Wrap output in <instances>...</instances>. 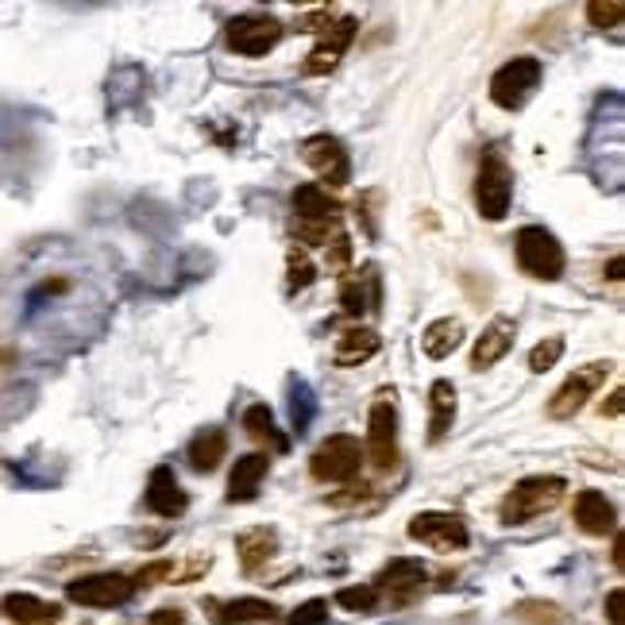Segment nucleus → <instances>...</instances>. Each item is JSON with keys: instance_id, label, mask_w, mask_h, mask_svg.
<instances>
[{"instance_id": "ea45409f", "label": "nucleus", "mask_w": 625, "mask_h": 625, "mask_svg": "<svg viewBox=\"0 0 625 625\" xmlns=\"http://www.w3.org/2000/svg\"><path fill=\"white\" fill-rule=\"evenodd\" d=\"M614 568L617 571L625 568V533H617V537H614Z\"/></svg>"}, {"instance_id": "6ab92c4d", "label": "nucleus", "mask_w": 625, "mask_h": 625, "mask_svg": "<svg viewBox=\"0 0 625 625\" xmlns=\"http://www.w3.org/2000/svg\"><path fill=\"white\" fill-rule=\"evenodd\" d=\"M278 553V533L275 525H252V529L236 533V556L244 563L247 576H259Z\"/></svg>"}, {"instance_id": "1a4fd4ad", "label": "nucleus", "mask_w": 625, "mask_h": 625, "mask_svg": "<svg viewBox=\"0 0 625 625\" xmlns=\"http://www.w3.org/2000/svg\"><path fill=\"white\" fill-rule=\"evenodd\" d=\"M540 78H545V66L533 55H517L510 63H502L491 78V101L499 109H522L533 93L540 89Z\"/></svg>"}, {"instance_id": "aec40b11", "label": "nucleus", "mask_w": 625, "mask_h": 625, "mask_svg": "<svg viewBox=\"0 0 625 625\" xmlns=\"http://www.w3.org/2000/svg\"><path fill=\"white\" fill-rule=\"evenodd\" d=\"M209 617L216 625H255V622H275L278 606L267 599H224V602H209Z\"/></svg>"}, {"instance_id": "b1692460", "label": "nucleus", "mask_w": 625, "mask_h": 625, "mask_svg": "<svg viewBox=\"0 0 625 625\" xmlns=\"http://www.w3.org/2000/svg\"><path fill=\"white\" fill-rule=\"evenodd\" d=\"M464 336H467V328L459 317H436V321H428V328L421 333V351L440 364V359H448L451 351L464 344Z\"/></svg>"}, {"instance_id": "f3484780", "label": "nucleus", "mask_w": 625, "mask_h": 625, "mask_svg": "<svg viewBox=\"0 0 625 625\" xmlns=\"http://www.w3.org/2000/svg\"><path fill=\"white\" fill-rule=\"evenodd\" d=\"M147 510L159 517H182L190 510V494L178 487L175 471L167 464H159L147 479Z\"/></svg>"}, {"instance_id": "a211bd4d", "label": "nucleus", "mask_w": 625, "mask_h": 625, "mask_svg": "<svg viewBox=\"0 0 625 625\" xmlns=\"http://www.w3.org/2000/svg\"><path fill=\"white\" fill-rule=\"evenodd\" d=\"M270 476V459L263 451H247L232 464V476H228V499L232 502H255Z\"/></svg>"}, {"instance_id": "ddd939ff", "label": "nucleus", "mask_w": 625, "mask_h": 625, "mask_svg": "<svg viewBox=\"0 0 625 625\" xmlns=\"http://www.w3.org/2000/svg\"><path fill=\"white\" fill-rule=\"evenodd\" d=\"M293 213H298V224H309V228H341L344 205L325 190V186H298L290 193Z\"/></svg>"}, {"instance_id": "cd10ccee", "label": "nucleus", "mask_w": 625, "mask_h": 625, "mask_svg": "<svg viewBox=\"0 0 625 625\" xmlns=\"http://www.w3.org/2000/svg\"><path fill=\"white\" fill-rule=\"evenodd\" d=\"M313 417H317V394H313V387H309L305 379H293L290 382V425H293V433H305V428L313 425Z\"/></svg>"}, {"instance_id": "5701e85b", "label": "nucleus", "mask_w": 625, "mask_h": 625, "mask_svg": "<svg viewBox=\"0 0 625 625\" xmlns=\"http://www.w3.org/2000/svg\"><path fill=\"white\" fill-rule=\"evenodd\" d=\"M456 405H459V398H456V387H451L448 379H436L433 382V390H428V440L433 444H440L444 436L451 433V425H456Z\"/></svg>"}, {"instance_id": "20e7f679", "label": "nucleus", "mask_w": 625, "mask_h": 625, "mask_svg": "<svg viewBox=\"0 0 625 625\" xmlns=\"http://www.w3.org/2000/svg\"><path fill=\"white\" fill-rule=\"evenodd\" d=\"M359 467H364V444L348 433H336L313 451L309 459V476L317 479V483H356L359 479Z\"/></svg>"}, {"instance_id": "473e14b6", "label": "nucleus", "mask_w": 625, "mask_h": 625, "mask_svg": "<svg viewBox=\"0 0 625 625\" xmlns=\"http://www.w3.org/2000/svg\"><path fill=\"white\" fill-rule=\"evenodd\" d=\"M328 252H325V259H328V270H336V275H344V270L351 267V236L348 232H336L333 239H328Z\"/></svg>"}, {"instance_id": "e433bc0d", "label": "nucleus", "mask_w": 625, "mask_h": 625, "mask_svg": "<svg viewBox=\"0 0 625 625\" xmlns=\"http://www.w3.org/2000/svg\"><path fill=\"white\" fill-rule=\"evenodd\" d=\"M147 625H186V614L175 606H163V610H150L147 614Z\"/></svg>"}, {"instance_id": "412c9836", "label": "nucleus", "mask_w": 625, "mask_h": 625, "mask_svg": "<svg viewBox=\"0 0 625 625\" xmlns=\"http://www.w3.org/2000/svg\"><path fill=\"white\" fill-rule=\"evenodd\" d=\"M0 614L9 617V622H16V625H51V622H58V617H63V606L40 599V594L16 591V594H4V602H0Z\"/></svg>"}, {"instance_id": "4be33fe9", "label": "nucleus", "mask_w": 625, "mask_h": 625, "mask_svg": "<svg viewBox=\"0 0 625 625\" xmlns=\"http://www.w3.org/2000/svg\"><path fill=\"white\" fill-rule=\"evenodd\" d=\"M379 351H382V336L375 333L371 325H356L336 341L333 359H336V367H359L371 356H379Z\"/></svg>"}, {"instance_id": "f8f14e48", "label": "nucleus", "mask_w": 625, "mask_h": 625, "mask_svg": "<svg viewBox=\"0 0 625 625\" xmlns=\"http://www.w3.org/2000/svg\"><path fill=\"white\" fill-rule=\"evenodd\" d=\"M410 537L417 540V545L440 553V556L464 553V548L471 545L467 525L459 522L456 514H440V510H425V514L410 517Z\"/></svg>"}, {"instance_id": "dca6fc26", "label": "nucleus", "mask_w": 625, "mask_h": 625, "mask_svg": "<svg viewBox=\"0 0 625 625\" xmlns=\"http://www.w3.org/2000/svg\"><path fill=\"white\" fill-rule=\"evenodd\" d=\"M514 341H517V321L494 317L491 325L479 333L476 351H471V371H491L494 364H502V359L514 351Z\"/></svg>"}, {"instance_id": "58836bf2", "label": "nucleus", "mask_w": 625, "mask_h": 625, "mask_svg": "<svg viewBox=\"0 0 625 625\" xmlns=\"http://www.w3.org/2000/svg\"><path fill=\"white\" fill-rule=\"evenodd\" d=\"M522 617H540V622H556V617H560V610H553V606H522Z\"/></svg>"}, {"instance_id": "6e6552de", "label": "nucleus", "mask_w": 625, "mask_h": 625, "mask_svg": "<svg viewBox=\"0 0 625 625\" xmlns=\"http://www.w3.org/2000/svg\"><path fill=\"white\" fill-rule=\"evenodd\" d=\"M135 591H139L135 576H124V571H97V576L74 579V583L66 587V599L89 610H116L124 606V602H132Z\"/></svg>"}, {"instance_id": "c756f323", "label": "nucleus", "mask_w": 625, "mask_h": 625, "mask_svg": "<svg viewBox=\"0 0 625 625\" xmlns=\"http://www.w3.org/2000/svg\"><path fill=\"white\" fill-rule=\"evenodd\" d=\"M313 282H317V267H313V259H309L305 252L286 255V286H290V290H309Z\"/></svg>"}, {"instance_id": "f257e3e1", "label": "nucleus", "mask_w": 625, "mask_h": 625, "mask_svg": "<svg viewBox=\"0 0 625 625\" xmlns=\"http://www.w3.org/2000/svg\"><path fill=\"white\" fill-rule=\"evenodd\" d=\"M568 494V479L563 476H525L514 483V491L502 499V525H525L533 517L556 510Z\"/></svg>"}, {"instance_id": "f704fd0d", "label": "nucleus", "mask_w": 625, "mask_h": 625, "mask_svg": "<svg viewBox=\"0 0 625 625\" xmlns=\"http://www.w3.org/2000/svg\"><path fill=\"white\" fill-rule=\"evenodd\" d=\"M336 16H341V12L328 9V4H321V9H309L305 16H298V32H325Z\"/></svg>"}, {"instance_id": "f03ea898", "label": "nucleus", "mask_w": 625, "mask_h": 625, "mask_svg": "<svg viewBox=\"0 0 625 625\" xmlns=\"http://www.w3.org/2000/svg\"><path fill=\"white\" fill-rule=\"evenodd\" d=\"M514 255L517 267L525 270L537 282H560L563 270H568V255H563V244L540 224H525L514 236Z\"/></svg>"}, {"instance_id": "c85d7f7f", "label": "nucleus", "mask_w": 625, "mask_h": 625, "mask_svg": "<svg viewBox=\"0 0 625 625\" xmlns=\"http://www.w3.org/2000/svg\"><path fill=\"white\" fill-rule=\"evenodd\" d=\"M336 606L348 610V614H371V610L379 606V591L367 587V583L344 587V591H336Z\"/></svg>"}, {"instance_id": "423d86ee", "label": "nucleus", "mask_w": 625, "mask_h": 625, "mask_svg": "<svg viewBox=\"0 0 625 625\" xmlns=\"http://www.w3.org/2000/svg\"><path fill=\"white\" fill-rule=\"evenodd\" d=\"M367 451H371L375 471H394L398 467V394L382 390L367 413Z\"/></svg>"}, {"instance_id": "9b49d317", "label": "nucleus", "mask_w": 625, "mask_h": 625, "mask_svg": "<svg viewBox=\"0 0 625 625\" xmlns=\"http://www.w3.org/2000/svg\"><path fill=\"white\" fill-rule=\"evenodd\" d=\"M301 159H305V167H313V175H317L321 182L333 186V190L351 182V155L336 135L328 132L309 135V139L301 143Z\"/></svg>"}, {"instance_id": "39448f33", "label": "nucleus", "mask_w": 625, "mask_h": 625, "mask_svg": "<svg viewBox=\"0 0 625 625\" xmlns=\"http://www.w3.org/2000/svg\"><path fill=\"white\" fill-rule=\"evenodd\" d=\"M282 20L270 16V12H244V16L228 20L224 27V43H228L232 55L244 58H263L282 43Z\"/></svg>"}, {"instance_id": "9d476101", "label": "nucleus", "mask_w": 625, "mask_h": 625, "mask_svg": "<svg viewBox=\"0 0 625 625\" xmlns=\"http://www.w3.org/2000/svg\"><path fill=\"white\" fill-rule=\"evenodd\" d=\"M356 32H359V16L341 12V16H336L333 24L317 35V47L309 51V58L301 63V70H305L309 78H325V74H333L336 66H341V58L348 55Z\"/></svg>"}, {"instance_id": "bb28decb", "label": "nucleus", "mask_w": 625, "mask_h": 625, "mask_svg": "<svg viewBox=\"0 0 625 625\" xmlns=\"http://www.w3.org/2000/svg\"><path fill=\"white\" fill-rule=\"evenodd\" d=\"M244 428H247V436H255L259 444H270V448L282 451V456L290 451V436H286L282 428L275 425V413H270V405H263V402L247 405Z\"/></svg>"}, {"instance_id": "c9c22d12", "label": "nucleus", "mask_w": 625, "mask_h": 625, "mask_svg": "<svg viewBox=\"0 0 625 625\" xmlns=\"http://www.w3.org/2000/svg\"><path fill=\"white\" fill-rule=\"evenodd\" d=\"M606 622L625 625V591L622 587H614V591L606 594Z\"/></svg>"}, {"instance_id": "a19ab883", "label": "nucleus", "mask_w": 625, "mask_h": 625, "mask_svg": "<svg viewBox=\"0 0 625 625\" xmlns=\"http://www.w3.org/2000/svg\"><path fill=\"white\" fill-rule=\"evenodd\" d=\"M622 270H625L622 255H614V263H610V270H606V275H610V278H614V282H617V278H622Z\"/></svg>"}, {"instance_id": "7ed1b4c3", "label": "nucleus", "mask_w": 625, "mask_h": 625, "mask_svg": "<svg viewBox=\"0 0 625 625\" xmlns=\"http://www.w3.org/2000/svg\"><path fill=\"white\" fill-rule=\"evenodd\" d=\"M510 201H514V167H510L499 147H487L483 159H479L476 205L487 221H506Z\"/></svg>"}, {"instance_id": "2f4dec72", "label": "nucleus", "mask_w": 625, "mask_h": 625, "mask_svg": "<svg viewBox=\"0 0 625 625\" xmlns=\"http://www.w3.org/2000/svg\"><path fill=\"white\" fill-rule=\"evenodd\" d=\"M622 12H625L622 0H591V4H587V20H591L594 27H617L622 24Z\"/></svg>"}, {"instance_id": "4468645a", "label": "nucleus", "mask_w": 625, "mask_h": 625, "mask_svg": "<svg viewBox=\"0 0 625 625\" xmlns=\"http://www.w3.org/2000/svg\"><path fill=\"white\" fill-rule=\"evenodd\" d=\"M425 583H428V563L402 556V560H390L387 568L379 571L375 591L387 594V599H394L398 606H405V602H413V594H417Z\"/></svg>"}, {"instance_id": "a878e982", "label": "nucleus", "mask_w": 625, "mask_h": 625, "mask_svg": "<svg viewBox=\"0 0 625 625\" xmlns=\"http://www.w3.org/2000/svg\"><path fill=\"white\" fill-rule=\"evenodd\" d=\"M379 278L367 275V278H344L341 282V309H344V317H356L364 321L367 317V309H379Z\"/></svg>"}, {"instance_id": "7c9ffc66", "label": "nucleus", "mask_w": 625, "mask_h": 625, "mask_svg": "<svg viewBox=\"0 0 625 625\" xmlns=\"http://www.w3.org/2000/svg\"><path fill=\"white\" fill-rule=\"evenodd\" d=\"M560 359H563V336H548V341H540L537 348L529 351V371L545 375V371H553Z\"/></svg>"}, {"instance_id": "393cba45", "label": "nucleus", "mask_w": 625, "mask_h": 625, "mask_svg": "<svg viewBox=\"0 0 625 625\" xmlns=\"http://www.w3.org/2000/svg\"><path fill=\"white\" fill-rule=\"evenodd\" d=\"M186 456H190L193 471L209 476V471H216V467H221V459L228 456V433H224L221 425L201 428V433L190 440V451H186Z\"/></svg>"}, {"instance_id": "72a5a7b5", "label": "nucleus", "mask_w": 625, "mask_h": 625, "mask_svg": "<svg viewBox=\"0 0 625 625\" xmlns=\"http://www.w3.org/2000/svg\"><path fill=\"white\" fill-rule=\"evenodd\" d=\"M290 625H328V602L325 599H305L290 614Z\"/></svg>"}, {"instance_id": "0eeeda50", "label": "nucleus", "mask_w": 625, "mask_h": 625, "mask_svg": "<svg viewBox=\"0 0 625 625\" xmlns=\"http://www.w3.org/2000/svg\"><path fill=\"white\" fill-rule=\"evenodd\" d=\"M610 371H614V364H610V359H594V364H587V367H579V371H571L568 379L560 382V390H556V394L548 398V417H553V421L576 417V413L583 410V405L594 398V390L606 387Z\"/></svg>"}, {"instance_id": "4c0bfd02", "label": "nucleus", "mask_w": 625, "mask_h": 625, "mask_svg": "<svg viewBox=\"0 0 625 625\" xmlns=\"http://www.w3.org/2000/svg\"><path fill=\"white\" fill-rule=\"evenodd\" d=\"M622 398H625V390H622V387L610 390V398H606V402H602V417H622Z\"/></svg>"}, {"instance_id": "2eb2a0df", "label": "nucleus", "mask_w": 625, "mask_h": 625, "mask_svg": "<svg viewBox=\"0 0 625 625\" xmlns=\"http://www.w3.org/2000/svg\"><path fill=\"white\" fill-rule=\"evenodd\" d=\"M571 517H576V529L587 537H610L617 529V506L602 491H579Z\"/></svg>"}]
</instances>
